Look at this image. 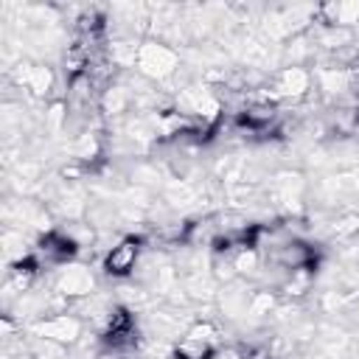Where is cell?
Listing matches in <instances>:
<instances>
[{
  "mask_svg": "<svg viewBox=\"0 0 359 359\" xmlns=\"http://www.w3.org/2000/svg\"><path fill=\"white\" fill-rule=\"evenodd\" d=\"M210 359H247V356H244L238 348H233V345H224V348L219 345V348L213 351V356H210Z\"/></svg>",
  "mask_w": 359,
  "mask_h": 359,
  "instance_id": "10",
  "label": "cell"
},
{
  "mask_svg": "<svg viewBox=\"0 0 359 359\" xmlns=\"http://www.w3.org/2000/svg\"><path fill=\"white\" fill-rule=\"evenodd\" d=\"M216 348L219 345H210V342H205V339L191 337V334L182 331V337H180V342L174 348V359H210Z\"/></svg>",
  "mask_w": 359,
  "mask_h": 359,
  "instance_id": "9",
  "label": "cell"
},
{
  "mask_svg": "<svg viewBox=\"0 0 359 359\" xmlns=\"http://www.w3.org/2000/svg\"><path fill=\"white\" fill-rule=\"evenodd\" d=\"M135 67H137V73L143 79L168 81L180 70V53L168 42H163V39H149V42H140L137 45Z\"/></svg>",
  "mask_w": 359,
  "mask_h": 359,
  "instance_id": "1",
  "label": "cell"
},
{
  "mask_svg": "<svg viewBox=\"0 0 359 359\" xmlns=\"http://www.w3.org/2000/svg\"><path fill=\"white\" fill-rule=\"evenodd\" d=\"M317 247L309 244L306 238H292L286 247H280L278 252L266 255L269 264L280 266L283 272H314L317 266Z\"/></svg>",
  "mask_w": 359,
  "mask_h": 359,
  "instance_id": "3",
  "label": "cell"
},
{
  "mask_svg": "<svg viewBox=\"0 0 359 359\" xmlns=\"http://www.w3.org/2000/svg\"><path fill=\"white\" fill-rule=\"evenodd\" d=\"M314 84V76L303 67V65H286L278 70V76L272 79V95L275 98H306L309 90Z\"/></svg>",
  "mask_w": 359,
  "mask_h": 359,
  "instance_id": "5",
  "label": "cell"
},
{
  "mask_svg": "<svg viewBox=\"0 0 359 359\" xmlns=\"http://www.w3.org/2000/svg\"><path fill=\"white\" fill-rule=\"evenodd\" d=\"M14 79H17L20 87L31 90L34 95H48L50 87H53V73H50V67H45V65H31V62H25V65H20V70L14 73Z\"/></svg>",
  "mask_w": 359,
  "mask_h": 359,
  "instance_id": "7",
  "label": "cell"
},
{
  "mask_svg": "<svg viewBox=\"0 0 359 359\" xmlns=\"http://www.w3.org/2000/svg\"><path fill=\"white\" fill-rule=\"evenodd\" d=\"M143 261V238L140 236H121L118 241H112V247L104 252V272L112 278H129L137 272Z\"/></svg>",
  "mask_w": 359,
  "mask_h": 359,
  "instance_id": "2",
  "label": "cell"
},
{
  "mask_svg": "<svg viewBox=\"0 0 359 359\" xmlns=\"http://www.w3.org/2000/svg\"><path fill=\"white\" fill-rule=\"evenodd\" d=\"M250 297H252V292L247 289L244 280H230V283H224V289L219 294V303H222V311L227 317H244L247 306H250Z\"/></svg>",
  "mask_w": 359,
  "mask_h": 359,
  "instance_id": "8",
  "label": "cell"
},
{
  "mask_svg": "<svg viewBox=\"0 0 359 359\" xmlns=\"http://www.w3.org/2000/svg\"><path fill=\"white\" fill-rule=\"evenodd\" d=\"M36 337L39 339H48V342H56V345H70L81 337V317L65 311V314H48V317H39L36 325H34Z\"/></svg>",
  "mask_w": 359,
  "mask_h": 359,
  "instance_id": "4",
  "label": "cell"
},
{
  "mask_svg": "<svg viewBox=\"0 0 359 359\" xmlns=\"http://www.w3.org/2000/svg\"><path fill=\"white\" fill-rule=\"evenodd\" d=\"M95 289V278L90 272V266L84 264H65L59 269V278H56V292L65 294L67 300H84L90 297Z\"/></svg>",
  "mask_w": 359,
  "mask_h": 359,
  "instance_id": "6",
  "label": "cell"
}]
</instances>
